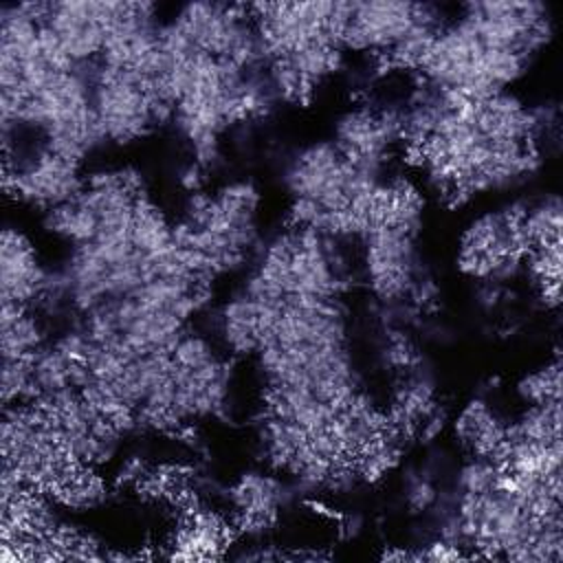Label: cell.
<instances>
[{
	"mask_svg": "<svg viewBox=\"0 0 563 563\" xmlns=\"http://www.w3.org/2000/svg\"><path fill=\"white\" fill-rule=\"evenodd\" d=\"M0 282H2V301H13L29 306L35 299H42L59 288V279L48 277L31 249V244L15 231H2L0 244Z\"/></svg>",
	"mask_w": 563,
	"mask_h": 563,
	"instance_id": "cell-1",
	"label": "cell"
}]
</instances>
